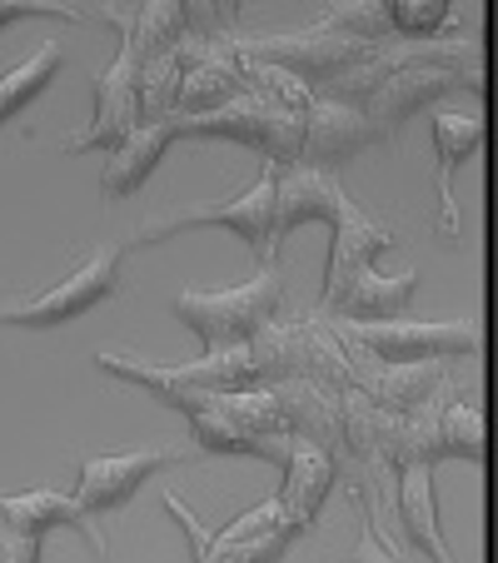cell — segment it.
Masks as SVG:
<instances>
[{
    "label": "cell",
    "mask_w": 498,
    "mask_h": 563,
    "mask_svg": "<svg viewBox=\"0 0 498 563\" xmlns=\"http://www.w3.org/2000/svg\"><path fill=\"white\" fill-rule=\"evenodd\" d=\"M180 120V135H195V140H240V145L259 150L269 165H295L299 159V145H305V110H289L279 100L259 96V90L244 86L234 100L214 110H200V115H175Z\"/></svg>",
    "instance_id": "cell-4"
},
{
    "label": "cell",
    "mask_w": 498,
    "mask_h": 563,
    "mask_svg": "<svg viewBox=\"0 0 498 563\" xmlns=\"http://www.w3.org/2000/svg\"><path fill=\"white\" fill-rule=\"evenodd\" d=\"M454 90H474L478 96L474 41H458L439 55H424V60H409V65H399V70H389L379 86L364 96L359 115L369 120L374 140H394L413 110H429L439 96H454Z\"/></svg>",
    "instance_id": "cell-1"
},
{
    "label": "cell",
    "mask_w": 498,
    "mask_h": 563,
    "mask_svg": "<svg viewBox=\"0 0 498 563\" xmlns=\"http://www.w3.org/2000/svg\"><path fill=\"white\" fill-rule=\"evenodd\" d=\"M180 464V449H165V444H140L125 449V454H90L80 464V484H75V504L100 519V514H115L145 489L150 478L159 468Z\"/></svg>",
    "instance_id": "cell-9"
},
{
    "label": "cell",
    "mask_w": 498,
    "mask_h": 563,
    "mask_svg": "<svg viewBox=\"0 0 498 563\" xmlns=\"http://www.w3.org/2000/svg\"><path fill=\"white\" fill-rule=\"evenodd\" d=\"M100 21L120 31V51L106 70L96 75V115L86 120L80 135L65 140V155H86V150H115L130 130L140 125V51L130 41V11L100 5Z\"/></svg>",
    "instance_id": "cell-6"
},
{
    "label": "cell",
    "mask_w": 498,
    "mask_h": 563,
    "mask_svg": "<svg viewBox=\"0 0 498 563\" xmlns=\"http://www.w3.org/2000/svg\"><path fill=\"white\" fill-rule=\"evenodd\" d=\"M279 409H285L289 434L309 439L319 449H340L344 439V384H324V379H305V374H289L275 384Z\"/></svg>",
    "instance_id": "cell-14"
},
{
    "label": "cell",
    "mask_w": 498,
    "mask_h": 563,
    "mask_svg": "<svg viewBox=\"0 0 498 563\" xmlns=\"http://www.w3.org/2000/svg\"><path fill=\"white\" fill-rule=\"evenodd\" d=\"M394 250V230L379 224L374 214H364L359 205H344V214L334 220V240H329V265H324V305L350 285L359 269H369L374 260Z\"/></svg>",
    "instance_id": "cell-17"
},
{
    "label": "cell",
    "mask_w": 498,
    "mask_h": 563,
    "mask_svg": "<svg viewBox=\"0 0 498 563\" xmlns=\"http://www.w3.org/2000/svg\"><path fill=\"white\" fill-rule=\"evenodd\" d=\"M350 344H359L379 364H413V360H474L478 330L468 319H350Z\"/></svg>",
    "instance_id": "cell-7"
},
{
    "label": "cell",
    "mask_w": 498,
    "mask_h": 563,
    "mask_svg": "<svg viewBox=\"0 0 498 563\" xmlns=\"http://www.w3.org/2000/svg\"><path fill=\"white\" fill-rule=\"evenodd\" d=\"M394 519L409 559L449 563V543L439 539V504H434V464L429 459H403L394 464Z\"/></svg>",
    "instance_id": "cell-12"
},
{
    "label": "cell",
    "mask_w": 498,
    "mask_h": 563,
    "mask_svg": "<svg viewBox=\"0 0 498 563\" xmlns=\"http://www.w3.org/2000/svg\"><path fill=\"white\" fill-rule=\"evenodd\" d=\"M384 15H389L394 35H409V41L454 31V5L449 0H384Z\"/></svg>",
    "instance_id": "cell-24"
},
{
    "label": "cell",
    "mask_w": 498,
    "mask_h": 563,
    "mask_svg": "<svg viewBox=\"0 0 498 563\" xmlns=\"http://www.w3.org/2000/svg\"><path fill=\"white\" fill-rule=\"evenodd\" d=\"M364 145H374L369 120L359 115V106H344V100H324L309 96L305 106V145H299L295 165H309V170H344Z\"/></svg>",
    "instance_id": "cell-11"
},
{
    "label": "cell",
    "mask_w": 498,
    "mask_h": 563,
    "mask_svg": "<svg viewBox=\"0 0 498 563\" xmlns=\"http://www.w3.org/2000/svg\"><path fill=\"white\" fill-rule=\"evenodd\" d=\"M96 364H100L106 374H115V379L150 389L159 405H170L175 415H185V419L200 415V409L210 405V394L195 389V384H185L180 374H175V364H145V360H130V354H110V350H100Z\"/></svg>",
    "instance_id": "cell-19"
},
{
    "label": "cell",
    "mask_w": 498,
    "mask_h": 563,
    "mask_svg": "<svg viewBox=\"0 0 498 563\" xmlns=\"http://www.w3.org/2000/svg\"><path fill=\"white\" fill-rule=\"evenodd\" d=\"M429 125H434V155H439V234H444V240H458V234H464V220H458L454 175L478 150V140H484V120H478V110L439 106V110H429Z\"/></svg>",
    "instance_id": "cell-13"
},
{
    "label": "cell",
    "mask_w": 498,
    "mask_h": 563,
    "mask_svg": "<svg viewBox=\"0 0 498 563\" xmlns=\"http://www.w3.org/2000/svg\"><path fill=\"white\" fill-rule=\"evenodd\" d=\"M185 21H190V35L230 41L240 31V0H185Z\"/></svg>",
    "instance_id": "cell-25"
},
{
    "label": "cell",
    "mask_w": 498,
    "mask_h": 563,
    "mask_svg": "<svg viewBox=\"0 0 498 563\" xmlns=\"http://www.w3.org/2000/svg\"><path fill=\"white\" fill-rule=\"evenodd\" d=\"M419 295V269H403V275H379V269H359L340 295L329 299L324 309L344 319H394L409 309V299Z\"/></svg>",
    "instance_id": "cell-18"
},
{
    "label": "cell",
    "mask_w": 498,
    "mask_h": 563,
    "mask_svg": "<svg viewBox=\"0 0 498 563\" xmlns=\"http://www.w3.org/2000/svg\"><path fill=\"white\" fill-rule=\"evenodd\" d=\"M25 15H60V21H86V11L80 5H70V0H0V31L11 21H25Z\"/></svg>",
    "instance_id": "cell-26"
},
{
    "label": "cell",
    "mask_w": 498,
    "mask_h": 563,
    "mask_svg": "<svg viewBox=\"0 0 498 563\" xmlns=\"http://www.w3.org/2000/svg\"><path fill=\"white\" fill-rule=\"evenodd\" d=\"M279 305H285V285H279L275 269H265V275L230 285V289H195V285L180 289L170 299V314L210 354V350H230V344L255 340L269 319L279 314Z\"/></svg>",
    "instance_id": "cell-2"
},
{
    "label": "cell",
    "mask_w": 498,
    "mask_h": 563,
    "mask_svg": "<svg viewBox=\"0 0 498 563\" xmlns=\"http://www.w3.org/2000/svg\"><path fill=\"white\" fill-rule=\"evenodd\" d=\"M65 65V55H60V41H45L41 51L31 55V60H21L15 70H5L0 75V125L5 120H15L25 106H31L35 96H41L45 86L55 80V70Z\"/></svg>",
    "instance_id": "cell-20"
},
{
    "label": "cell",
    "mask_w": 498,
    "mask_h": 563,
    "mask_svg": "<svg viewBox=\"0 0 498 563\" xmlns=\"http://www.w3.org/2000/svg\"><path fill=\"white\" fill-rule=\"evenodd\" d=\"M279 468H285V484H279V543H295L305 539L309 529H314L319 509H324L329 489H334V454L319 444H309V439L289 434L285 439V454H279Z\"/></svg>",
    "instance_id": "cell-10"
},
{
    "label": "cell",
    "mask_w": 498,
    "mask_h": 563,
    "mask_svg": "<svg viewBox=\"0 0 498 563\" xmlns=\"http://www.w3.org/2000/svg\"><path fill=\"white\" fill-rule=\"evenodd\" d=\"M275 180H279V165H269L259 170V180L250 185L244 195H234V200H220V205H190V210H165V214H150L145 224L135 230V240H130V250H150V245H165L170 234L180 230H200V224H220V230H234L250 245V255L259 260V265H275Z\"/></svg>",
    "instance_id": "cell-3"
},
{
    "label": "cell",
    "mask_w": 498,
    "mask_h": 563,
    "mask_svg": "<svg viewBox=\"0 0 498 563\" xmlns=\"http://www.w3.org/2000/svg\"><path fill=\"white\" fill-rule=\"evenodd\" d=\"M344 205H350V190H344L334 175L309 170V165H285L275 180V250L285 245V234L295 224L309 220H340Z\"/></svg>",
    "instance_id": "cell-15"
},
{
    "label": "cell",
    "mask_w": 498,
    "mask_h": 563,
    "mask_svg": "<svg viewBox=\"0 0 498 563\" xmlns=\"http://www.w3.org/2000/svg\"><path fill=\"white\" fill-rule=\"evenodd\" d=\"M309 25L314 31H334V35H354V41H394L384 0H329Z\"/></svg>",
    "instance_id": "cell-23"
},
{
    "label": "cell",
    "mask_w": 498,
    "mask_h": 563,
    "mask_svg": "<svg viewBox=\"0 0 498 563\" xmlns=\"http://www.w3.org/2000/svg\"><path fill=\"white\" fill-rule=\"evenodd\" d=\"M180 140V120L175 115H150L140 120L135 130H130L125 140H120L115 150H110V159L100 165V185H106L110 200H125V195H135L140 185L155 175L159 155Z\"/></svg>",
    "instance_id": "cell-16"
},
{
    "label": "cell",
    "mask_w": 498,
    "mask_h": 563,
    "mask_svg": "<svg viewBox=\"0 0 498 563\" xmlns=\"http://www.w3.org/2000/svg\"><path fill=\"white\" fill-rule=\"evenodd\" d=\"M434 434H439V459H468V464H484V415H478L458 389L439 405Z\"/></svg>",
    "instance_id": "cell-21"
},
{
    "label": "cell",
    "mask_w": 498,
    "mask_h": 563,
    "mask_svg": "<svg viewBox=\"0 0 498 563\" xmlns=\"http://www.w3.org/2000/svg\"><path fill=\"white\" fill-rule=\"evenodd\" d=\"M51 529H70V533H80L90 549L106 553V539H100L96 519H90L70 494H55V489L0 494V563H35Z\"/></svg>",
    "instance_id": "cell-8"
},
{
    "label": "cell",
    "mask_w": 498,
    "mask_h": 563,
    "mask_svg": "<svg viewBox=\"0 0 498 563\" xmlns=\"http://www.w3.org/2000/svg\"><path fill=\"white\" fill-rule=\"evenodd\" d=\"M125 250L130 245H96L70 275L55 279L51 289L25 295V299H5V305H0V324H11V330H60L70 319L90 314L96 305H106V299L120 295Z\"/></svg>",
    "instance_id": "cell-5"
},
{
    "label": "cell",
    "mask_w": 498,
    "mask_h": 563,
    "mask_svg": "<svg viewBox=\"0 0 498 563\" xmlns=\"http://www.w3.org/2000/svg\"><path fill=\"white\" fill-rule=\"evenodd\" d=\"M185 31H190V21H185V0H145L140 11H130V41H135L140 60L170 51Z\"/></svg>",
    "instance_id": "cell-22"
}]
</instances>
